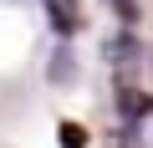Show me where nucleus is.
Wrapping results in <instances>:
<instances>
[{
	"mask_svg": "<svg viewBox=\"0 0 153 148\" xmlns=\"http://www.w3.org/2000/svg\"><path fill=\"white\" fill-rule=\"evenodd\" d=\"M5 5H21V0H5Z\"/></svg>",
	"mask_w": 153,
	"mask_h": 148,
	"instance_id": "7",
	"label": "nucleus"
},
{
	"mask_svg": "<svg viewBox=\"0 0 153 148\" xmlns=\"http://www.w3.org/2000/svg\"><path fill=\"white\" fill-rule=\"evenodd\" d=\"M148 148H153V128H148Z\"/></svg>",
	"mask_w": 153,
	"mask_h": 148,
	"instance_id": "6",
	"label": "nucleus"
},
{
	"mask_svg": "<svg viewBox=\"0 0 153 148\" xmlns=\"http://www.w3.org/2000/svg\"><path fill=\"white\" fill-rule=\"evenodd\" d=\"M87 143V133L76 128V123H61V148H82Z\"/></svg>",
	"mask_w": 153,
	"mask_h": 148,
	"instance_id": "4",
	"label": "nucleus"
},
{
	"mask_svg": "<svg viewBox=\"0 0 153 148\" xmlns=\"http://www.w3.org/2000/svg\"><path fill=\"white\" fill-rule=\"evenodd\" d=\"M41 5H46V16H51L56 36H76V26H82V10H76V0H41Z\"/></svg>",
	"mask_w": 153,
	"mask_h": 148,
	"instance_id": "2",
	"label": "nucleus"
},
{
	"mask_svg": "<svg viewBox=\"0 0 153 148\" xmlns=\"http://www.w3.org/2000/svg\"><path fill=\"white\" fill-rule=\"evenodd\" d=\"M107 66L123 77V87H138V71L148 66L143 41H138V36H117V41H107Z\"/></svg>",
	"mask_w": 153,
	"mask_h": 148,
	"instance_id": "1",
	"label": "nucleus"
},
{
	"mask_svg": "<svg viewBox=\"0 0 153 148\" xmlns=\"http://www.w3.org/2000/svg\"><path fill=\"white\" fill-rule=\"evenodd\" d=\"M71 77H76V56L66 46H56L51 51V82H71Z\"/></svg>",
	"mask_w": 153,
	"mask_h": 148,
	"instance_id": "3",
	"label": "nucleus"
},
{
	"mask_svg": "<svg viewBox=\"0 0 153 148\" xmlns=\"http://www.w3.org/2000/svg\"><path fill=\"white\" fill-rule=\"evenodd\" d=\"M107 5H117V16H123V21H128V26H133V21H138V5H133V0H107Z\"/></svg>",
	"mask_w": 153,
	"mask_h": 148,
	"instance_id": "5",
	"label": "nucleus"
}]
</instances>
